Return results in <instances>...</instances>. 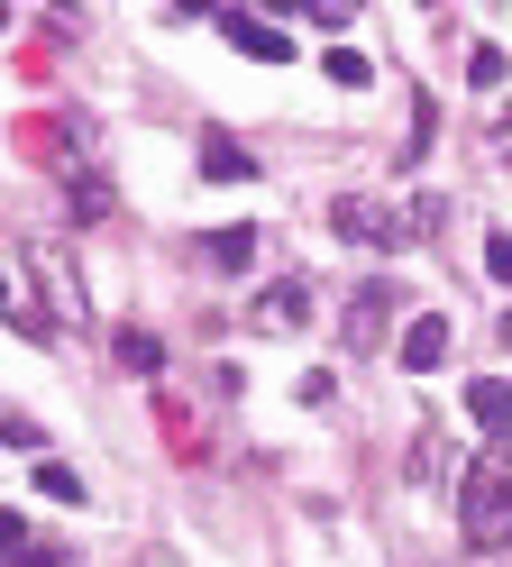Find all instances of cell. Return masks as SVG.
<instances>
[{
    "label": "cell",
    "mask_w": 512,
    "mask_h": 567,
    "mask_svg": "<svg viewBox=\"0 0 512 567\" xmlns=\"http://www.w3.org/2000/svg\"><path fill=\"white\" fill-rule=\"evenodd\" d=\"M0 311H10V284H0Z\"/></svg>",
    "instance_id": "obj_18"
},
{
    "label": "cell",
    "mask_w": 512,
    "mask_h": 567,
    "mask_svg": "<svg viewBox=\"0 0 512 567\" xmlns=\"http://www.w3.org/2000/svg\"><path fill=\"white\" fill-rule=\"evenodd\" d=\"M467 412H475V421H485V431L503 440V431H512V384H503V375H485V384H467Z\"/></svg>",
    "instance_id": "obj_10"
},
{
    "label": "cell",
    "mask_w": 512,
    "mask_h": 567,
    "mask_svg": "<svg viewBox=\"0 0 512 567\" xmlns=\"http://www.w3.org/2000/svg\"><path fill=\"white\" fill-rule=\"evenodd\" d=\"M202 174H211V184H247V174H256V156L238 147L229 128H202Z\"/></svg>",
    "instance_id": "obj_6"
},
{
    "label": "cell",
    "mask_w": 512,
    "mask_h": 567,
    "mask_svg": "<svg viewBox=\"0 0 512 567\" xmlns=\"http://www.w3.org/2000/svg\"><path fill=\"white\" fill-rule=\"evenodd\" d=\"M219 38H229L238 55H256V64H284V55H293V38H284V28L247 19V10H219Z\"/></svg>",
    "instance_id": "obj_4"
},
{
    "label": "cell",
    "mask_w": 512,
    "mask_h": 567,
    "mask_svg": "<svg viewBox=\"0 0 512 567\" xmlns=\"http://www.w3.org/2000/svg\"><path fill=\"white\" fill-rule=\"evenodd\" d=\"M0 558H10V567H19V558H37V549H28V522H19L10 504H0Z\"/></svg>",
    "instance_id": "obj_14"
},
{
    "label": "cell",
    "mask_w": 512,
    "mask_h": 567,
    "mask_svg": "<svg viewBox=\"0 0 512 567\" xmlns=\"http://www.w3.org/2000/svg\"><path fill=\"white\" fill-rule=\"evenodd\" d=\"M329 229H339V238H357V247H412L421 229H439V202L421 193V202H376V193H339V202H329Z\"/></svg>",
    "instance_id": "obj_2"
},
{
    "label": "cell",
    "mask_w": 512,
    "mask_h": 567,
    "mask_svg": "<svg viewBox=\"0 0 512 567\" xmlns=\"http://www.w3.org/2000/svg\"><path fill=\"white\" fill-rule=\"evenodd\" d=\"M439 358H449V321H439V311H412V321H402V367L430 375Z\"/></svg>",
    "instance_id": "obj_5"
},
{
    "label": "cell",
    "mask_w": 512,
    "mask_h": 567,
    "mask_svg": "<svg viewBox=\"0 0 512 567\" xmlns=\"http://www.w3.org/2000/svg\"><path fill=\"white\" fill-rule=\"evenodd\" d=\"M458 530H467V549H512V440H494L485 457H467Z\"/></svg>",
    "instance_id": "obj_1"
},
{
    "label": "cell",
    "mask_w": 512,
    "mask_h": 567,
    "mask_svg": "<svg viewBox=\"0 0 512 567\" xmlns=\"http://www.w3.org/2000/svg\"><path fill=\"white\" fill-rule=\"evenodd\" d=\"M485 275H494V284H512V238H503V229L485 238Z\"/></svg>",
    "instance_id": "obj_16"
},
{
    "label": "cell",
    "mask_w": 512,
    "mask_h": 567,
    "mask_svg": "<svg viewBox=\"0 0 512 567\" xmlns=\"http://www.w3.org/2000/svg\"><path fill=\"white\" fill-rule=\"evenodd\" d=\"M256 257V229H202V266L211 275H238Z\"/></svg>",
    "instance_id": "obj_9"
},
{
    "label": "cell",
    "mask_w": 512,
    "mask_h": 567,
    "mask_svg": "<svg viewBox=\"0 0 512 567\" xmlns=\"http://www.w3.org/2000/svg\"><path fill=\"white\" fill-rule=\"evenodd\" d=\"M55 174H64V193H73V220H110V184H101L83 156H64Z\"/></svg>",
    "instance_id": "obj_7"
},
{
    "label": "cell",
    "mask_w": 512,
    "mask_h": 567,
    "mask_svg": "<svg viewBox=\"0 0 512 567\" xmlns=\"http://www.w3.org/2000/svg\"><path fill=\"white\" fill-rule=\"evenodd\" d=\"M19 567H55V558H47V549H37V558H19Z\"/></svg>",
    "instance_id": "obj_17"
},
{
    "label": "cell",
    "mask_w": 512,
    "mask_h": 567,
    "mask_svg": "<svg viewBox=\"0 0 512 567\" xmlns=\"http://www.w3.org/2000/svg\"><path fill=\"white\" fill-rule=\"evenodd\" d=\"M247 321H256V330H266V339H293V330H303V321H311V284H303V275H275V284H266V293H256V302H247Z\"/></svg>",
    "instance_id": "obj_3"
},
{
    "label": "cell",
    "mask_w": 512,
    "mask_h": 567,
    "mask_svg": "<svg viewBox=\"0 0 512 567\" xmlns=\"http://www.w3.org/2000/svg\"><path fill=\"white\" fill-rule=\"evenodd\" d=\"M37 485H47V494H55V504H83V476H73V467H64V457H37Z\"/></svg>",
    "instance_id": "obj_11"
},
{
    "label": "cell",
    "mask_w": 512,
    "mask_h": 567,
    "mask_svg": "<svg viewBox=\"0 0 512 567\" xmlns=\"http://www.w3.org/2000/svg\"><path fill=\"white\" fill-rule=\"evenodd\" d=\"M120 358H129L137 375H156V367H165V348H156V339H146V330H129V339H120Z\"/></svg>",
    "instance_id": "obj_13"
},
{
    "label": "cell",
    "mask_w": 512,
    "mask_h": 567,
    "mask_svg": "<svg viewBox=\"0 0 512 567\" xmlns=\"http://www.w3.org/2000/svg\"><path fill=\"white\" fill-rule=\"evenodd\" d=\"M329 83L357 92V83H366V55H357V47H329Z\"/></svg>",
    "instance_id": "obj_15"
},
{
    "label": "cell",
    "mask_w": 512,
    "mask_h": 567,
    "mask_svg": "<svg viewBox=\"0 0 512 567\" xmlns=\"http://www.w3.org/2000/svg\"><path fill=\"white\" fill-rule=\"evenodd\" d=\"M47 284H55V321H83V293H73V275H64V257H47Z\"/></svg>",
    "instance_id": "obj_12"
},
{
    "label": "cell",
    "mask_w": 512,
    "mask_h": 567,
    "mask_svg": "<svg viewBox=\"0 0 512 567\" xmlns=\"http://www.w3.org/2000/svg\"><path fill=\"white\" fill-rule=\"evenodd\" d=\"M385 311H393V293H385V284H366V293L348 302V348H376L385 339Z\"/></svg>",
    "instance_id": "obj_8"
},
{
    "label": "cell",
    "mask_w": 512,
    "mask_h": 567,
    "mask_svg": "<svg viewBox=\"0 0 512 567\" xmlns=\"http://www.w3.org/2000/svg\"><path fill=\"white\" fill-rule=\"evenodd\" d=\"M0 28H10V10H0Z\"/></svg>",
    "instance_id": "obj_20"
},
{
    "label": "cell",
    "mask_w": 512,
    "mask_h": 567,
    "mask_svg": "<svg viewBox=\"0 0 512 567\" xmlns=\"http://www.w3.org/2000/svg\"><path fill=\"white\" fill-rule=\"evenodd\" d=\"M503 339H512V311H503Z\"/></svg>",
    "instance_id": "obj_19"
}]
</instances>
